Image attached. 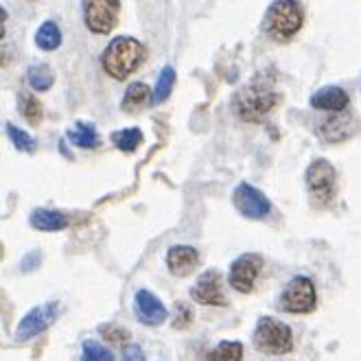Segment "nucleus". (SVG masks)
<instances>
[{
  "label": "nucleus",
  "instance_id": "f257e3e1",
  "mask_svg": "<svg viewBox=\"0 0 361 361\" xmlns=\"http://www.w3.org/2000/svg\"><path fill=\"white\" fill-rule=\"evenodd\" d=\"M276 105H279V92L274 90L271 83L252 79L247 86L235 92L230 108L245 123H261Z\"/></svg>",
  "mask_w": 361,
  "mask_h": 361
},
{
  "label": "nucleus",
  "instance_id": "f03ea898",
  "mask_svg": "<svg viewBox=\"0 0 361 361\" xmlns=\"http://www.w3.org/2000/svg\"><path fill=\"white\" fill-rule=\"evenodd\" d=\"M145 55H147V51L142 47V42H138L130 35H118L105 47V51L101 55V66L112 79L125 81L140 68V63L145 61Z\"/></svg>",
  "mask_w": 361,
  "mask_h": 361
},
{
  "label": "nucleus",
  "instance_id": "7ed1b4c3",
  "mask_svg": "<svg viewBox=\"0 0 361 361\" xmlns=\"http://www.w3.org/2000/svg\"><path fill=\"white\" fill-rule=\"evenodd\" d=\"M305 9L295 0H279L271 3L265 16V33L276 42H289L302 29Z\"/></svg>",
  "mask_w": 361,
  "mask_h": 361
},
{
  "label": "nucleus",
  "instance_id": "20e7f679",
  "mask_svg": "<svg viewBox=\"0 0 361 361\" xmlns=\"http://www.w3.org/2000/svg\"><path fill=\"white\" fill-rule=\"evenodd\" d=\"M252 344L263 355H287L293 350V333L285 322L263 315L254 326Z\"/></svg>",
  "mask_w": 361,
  "mask_h": 361
},
{
  "label": "nucleus",
  "instance_id": "39448f33",
  "mask_svg": "<svg viewBox=\"0 0 361 361\" xmlns=\"http://www.w3.org/2000/svg\"><path fill=\"white\" fill-rule=\"evenodd\" d=\"M317 307V291L309 276H293V279L283 287L279 309L285 313H311Z\"/></svg>",
  "mask_w": 361,
  "mask_h": 361
},
{
  "label": "nucleus",
  "instance_id": "423d86ee",
  "mask_svg": "<svg viewBox=\"0 0 361 361\" xmlns=\"http://www.w3.org/2000/svg\"><path fill=\"white\" fill-rule=\"evenodd\" d=\"M232 204H235L237 212L245 219H265L271 212V202L269 197L259 190L257 186H252L250 182H239L232 190Z\"/></svg>",
  "mask_w": 361,
  "mask_h": 361
},
{
  "label": "nucleus",
  "instance_id": "0eeeda50",
  "mask_svg": "<svg viewBox=\"0 0 361 361\" xmlns=\"http://www.w3.org/2000/svg\"><path fill=\"white\" fill-rule=\"evenodd\" d=\"M59 313H61V305L57 300L33 307L23 320H20L16 329V342H29V339L49 331V326L59 317Z\"/></svg>",
  "mask_w": 361,
  "mask_h": 361
},
{
  "label": "nucleus",
  "instance_id": "6e6552de",
  "mask_svg": "<svg viewBox=\"0 0 361 361\" xmlns=\"http://www.w3.org/2000/svg\"><path fill=\"white\" fill-rule=\"evenodd\" d=\"M305 182L311 190V195L322 202L329 204L337 190V173H335V166L324 160V158H317L307 166V173H305Z\"/></svg>",
  "mask_w": 361,
  "mask_h": 361
},
{
  "label": "nucleus",
  "instance_id": "1a4fd4ad",
  "mask_svg": "<svg viewBox=\"0 0 361 361\" xmlns=\"http://www.w3.org/2000/svg\"><path fill=\"white\" fill-rule=\"evenodd\" d=\"M118 0H88L83 3V23L97 35H108L118 23Z\"/></svg>",
  "mask_w": 361,
  "mask_h": 361
},
{
  "label": "nucleus",
  "instance_id": "9d476101",
  "mask_svg": "<svg viewBox=\"0 0 361 361\" xmlns=\"http://www.w3.org/2000/svg\"><path fill=\"white\" fill-rule=\"evenodd\" d=\"M263 269V257L261 254H241L237 261H232L230 271H228V283L230 287L239 293H252L257 279Z\"/></svg>",
  "mask_w": 361,
  "mask_h": 361
},
{
  "label": "nucleus",
  "instance_id": "9b49d317",
  "mask_svg": "<svg viewBox=\"0 0 361 361\" xmlns=\"http://www.w3.org/2000/svg\"><path fill=\"white\" fill-rule=\"evenodd\" d=\"M357 130H359V121L353 112L329 114V116H322L315 123V134L320 136L324 142H331V145L348 140Z\"/></svg>",
  "mask_w": 361,
  "mask_h": 361
},
{
  "label": "nucleus",
  "instance_id": "f8f14e48",
  "mask_svg": "<svg viewBox=\"0 0 361 361\" xmlns=\"http://www.w3.org/2000/svg\"><path fill=\"white\" fill-rule=\"evenodd\" d=\"M190 298H193L197 305H204V307H226L228 300L224 295L221 271L206 269L197 279V283L190 287Z\"/></svg>",
  "mask_w": 361,
  "mask_h": 361
},
{
  "label": "nucleus",
  "instance_id": "ddd939ff",
  "mask_svg": "<svg viewBox=\"0 0 361 361\" xmlns=\"http://www.w3.org/2000/svg\"><path fill=\"white\" fill-rule=\"evenodd\" d=\"M134 313L138 322L145 326H160L169 320V311L164 302L149 289H138L134 295Z\"/></svg>",
  "mask_w": 361,
  "mask_h": 361
},
{
  "label": "nucleus",
  "instance_id": "4468645a",
  "mask_svg": "<svg viewBox=\"0 0 361 361\" xmlns=\"http://www.w3.org/2000/svg\"><path fill=\"white\" fill-rule=\"evenodd\" d=\"M200 265V252L193 245H171L166 250V267L176 279H186Z\"/></svg>",
  "mask_w": 361,
  "mask_h": 361
},
{
  "label": "nucleus",
  "instance_id": "2eb2a0df",
  "mask_svg": "<svg viewBox=\"0 0 361 361\" xmlns=\"http://www.w3.org/2000/svg\"><path fill=\"white\" fill-rule=\"evenodd\" d=\"M311 103V108L313 110H320V112H346L348 108V92L344 88H339V86H324L320 90H315L309 99Z\"/></svg>",
  "mask_w": 361,
  "mask_h": 361
},
{
  "label": "nucleus",
  "instance_id": "dca6fc26",
  "mask_svg": "<svg viewBox=\"0 0 361 361\" xmlns=\"http://www.w3.org/2000/svg\"><path fill=\"white\" fill-rule=\"evenodd\" d=\"M29 224L39 232H59L71 226V217L55 208H35L29 217Z\"/></svg>",
  "mask_w": 361,
  "mask_h": 361
},
{
  "label": "nucleus",
  "instance_id": "f3484780",
  "mask_svg": "<svg viewBox=\"0 0 361 361\" xmlns=\"http://www.w3.org/2000/svg\"><path fill=\"white\" fill-rule=\"evenodd\" d=\"M152 88L147 86L142 81H134L127 86L125 94H123V101H121V110L125 114H136L140 112L147 103H152Z\"/></svg>",
  "mask_w": 361,
  "mask_h": 361
},
{
  "label": "nucleus",
  "instance_id": "a211bd4d",
  "mask_svg": "<svg viewBox=\"0 0 361 361\" xmlns=\"http://www.w3.org/2000/svg\"><path fill=\"white\" fill-rule=\"evenodd\" d=\"M66 138L75 145V147H81V149H97L101 145V138L97 134V127L92 123H83V121H77L71 130L66 132Z\"/></svg>",
  "mask_w": 361,
  "mask_h": 361
},
{
  "label": "nucleus",
  "instance_id": "6ab92c4d",
  "mask_svg": "<svg viewBox=\"0 0 361 361\" xmlns=\"http://www.w3.org/2000/svg\"><path fill=\"white\" fill-rule=\"evenodd\" d=\"M243 359V344L237 339H224L217 346H212L197 361H241Z\"/></svg>",
  "mask_w": 361,
  "mask_h": 361
},
{
  "label": "nucleus",
  "instance_id": "aec40b11",
  "mask_svg": "<svg viewBox=\"0 0 361 361\" xmlns=\"http://www.w3.org/2000/svg\"><path fill=\"white\" fill-rule=\"evenodd\" d=\"M27 81H29V86L35 90V92H47L53 88V83H55V73L53 68L49 66V63H33V66H29L27 71Z\"/></svg>",
  "mask_w": 361,
  "mask_h": 361
},
{
  "label": "nucleus",
  "instance_id": "412c9836",
  "mask_svg": "<svg viewBox=\"0 0 361 361\" xmlns=\"http://www.w3.org/2000/svg\"><path fill=\"white\" fill-rule=\"evenodd\" d=\"M61 44V29L55 20H47L42 23L39 29L35 31V47L39 51H55Z\"/></svg>",
  "mask_w": 361,
  "mask_h": 361
},
{
  "label": "nucleus",
  "instance_id": "4be33fe9",
  "mask_svg": "<svg viewBox=\"0 0 361 361\" xmlns=\"http://www.w3.org/2000/svg\"><path fill=\"white\" fill-rule=\"evenodd\" d=\"M176 79H178V73L173 66H164L156 79V88H154V94H152V105H162L169 97L173 92V86H176Z\"/></svg>",
  "mask_w": 361,
  "mask_h": 361
},
{
  "label": "nucleus",
  "instance_id": "5701e85b",
  "mask_svg": "<svg viewBox=\"0 0 361 361\" xmlns=\"http://www.w3.org/2000/svg\"><path fill=\"white\" fill-rule=\"evenodd\" d=\"M112 142L123 154H132L142 142V130L140 127H125V130H118L112 134Z\"/></svg>",
  "mask_w": 361,
  "mask_h": 361
},
{
  "label": "nucleus",
  "instance_id": "b1692460",
  "mask_svg": "<svg viewBox=\"0 0 361 361\" xmlns=\"http://www.w3.org/2000/svg\"><path fill=\"white\" fill-rule=\"evenodd\" d=\"M18 110L29 121V125H33V127L39 125L42 116H44V110H42L39 99H35L29 92H18Z\"/></svg>",
  "mask_w": 361,
  "mask_h": 361
},
{
  "label": "nucleus",
  "instance_id": "393cba45",
  "mask_svg": "<svg viewBox=\"0 0 361 361\" xmlns=\"http://www.w3.org/2000/svg\"><path fill=\"white\" fill-rule=\"evenodd\" d=\"M5 132H7L11 145L16 147L18 152H23V154H33V152L37 149V140H35L29 132H25L23 127H18V125H13V123H7V125H5Z\"/></svg>",
  "mask_w": 361,
  "mask_h": 361
},
{
  "label": "nucleus",
  "instance_id": "a878e982",
  "mask_svg": "<svg viewBox=\"0 0 361 361\" xmlns=\"http://www.w3.org/2000/svg\"><path fill=\"white\" fill-rule=\"evenodd\" d=\"M81 361H114V353L94 339H86L81 344Z\"/></svg>",
  "mask_w": 361,
  "mask_h": 361
},
{
  "label": "nucleus",
  "instance_id": "bb28decb",
  "mask_svg": "<svg viewBox=\"0 0 361 361\" xmlns=\"http://www.w3.org/2000/svg\"><path fill=\"white\" fill-rule=\"evenodd\" d=\"M101 335H103V339L108 344H114V346H130L132 344V335H130V331L127 329H123V326H114V324H103L101 326Z\"/></svg>",
  "mask_w": 361,
  "mask_h": 361
},
{
  "label": "nucleus",
  "instance_id": "cd10ccee",
  "mask_svg": "<svg viewBox=\"0 0 361 361\" xmlns=\"http://www.w3.org/2000/svg\"><path fill=\"white\" fill-rule=\"evenodd\" d=\"M190 311H188V307H184L182 302H178L176 305V320H173V326L176 329H186L188 324H190Z\"/></svg>",
  "mask_w": 361,
  "mask_h": 361
},
{
  "label": "nucleus",
  "instance_id": "c85d7f7f",
  "mask_svg": "<svg viewBox=\"0 0 361 361\" xmlns=\"http://www.w3.org/2000/svg\"><path fill=\"white\" fill-rule=\"evenodd\" d=\"M42 263V252L39 250H33L31 254H27V257L23 259V263H20V269H23L25 274L27 271H35Z\"/></svg>",
  "mask_w": 361,
  "mask_h": 361
},
{
  "label": "nucleus",
  "instance_id": "c756f323",
  "mask_svg": "<svg viewBox=\"0 0 361 361\" xmlns=\"http://www.w3.org/2000/svg\"><path fill=\"white\" fill-rule=\"evenodd\" d=\"M121 361H147V357H145V353H142V348L138 344H130L123 350Z\"/></svg>",
  "mask_w": 361,
  "mask_h": 361
}]
</instances>
